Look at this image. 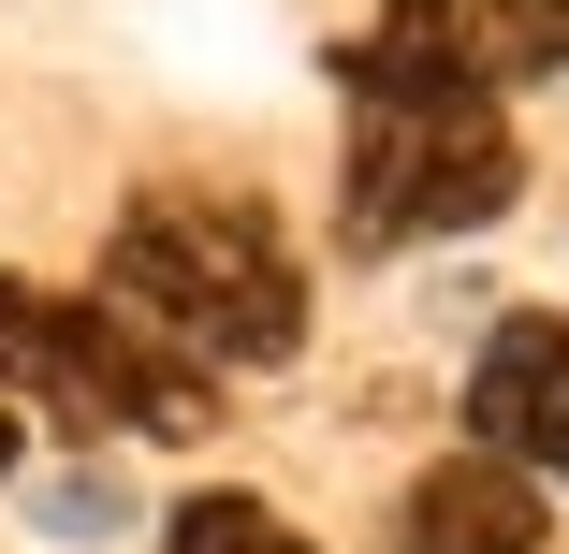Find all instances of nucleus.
Returning <instances> with one entry per match:
<instances>
[{"mask_svg":"<svg viewBox=\"0 0 569 554\" xmlns=\"http://www.w3.org/2000/svg\"><path fill=\"white\" fill-rule=\"evenodd\" d=\"M351 73V249H438V234H482V219L526 190L511 161V118L497 88L438 44L423 0H395V16L336 59Z\"/></svg>","mask_w":569,"mask_h":554,"instance_id":"nucleus-1","label":"nucleus"},{"mask_svg":"<svg viewBox=\"0 0 569 554\" xmlns=\"http://www.w3.org/2000/svg\"><path fill=\"white\" fill-rule=\"evenodd\" d=\"M102 306L147 321L176 365H292L307 351V278L278 219L234 190H147L102 249Z\"/></svg>","mask_w":569,"mask_h":554,"instance_id":"nucleus-2","label":"nucleus"},{"mask_svg":"<svg viewBox=\"0 0 569 554\" xmlns=\"http://www.w3.org/2000/svg\"><path fill=\"white\" fill-rule=\"evenodd\" d=\"M0 380L44 394L59 423H102V437H204V423H219L204 365H176L147 321L59 306V292H30V278H0Z\"/></svg>","mask_w":569,"mask_h":554,"instance_id":"nucleus-3","label":"nucleus"},{"mask_svg":"<svg viewBox=\"0 0 569 554\" xmlns=\"http://www.w3.org/2000/svg\"><path fill=\"white\" fill-rule=\"evenodd\" d=\"M468 423H482V453L526 467V482H569V321L511 306L482 365H468Z\"/></svg>","mask_w":569,"mask_h":554,"instance_id":"nucleus-4","label":"nucleus"},{"mask_svg":"<svg viewBox=\"0 0 569 554\" xmlns=\"http://www.w3.org/2000/svg\"><path fill=\"white\" fill-rule=\"evenodd\" d=\"M380 554H540V482L497 467V453H452V467L409 482V511H395Z\"/></svg>","mask_w":569,"mask_h":554,"instance_id":"nucleus-5","label":"nucleus"},{"mask_svg":"<svg viewBox=\"0 0 569 554\" xmlns=\"http://www.w3.org/2000/svg\"><path fill=\"white\" fill-rule=\"evenodd\" d=\"M161 554H307V540H292L263 496H190V511L161 525Z\"/></svg>","mask_w":569,"mask_h":554,"instance_id":"nucleus-6","label":"nucleus"},{"mask_svg":"<svg viewBox=\"0 0 569 554\" xmlns=\"http://www.w3.org/2000/svg\"><path fill=\"white\" fill-rule=\"evenodd\" d=\"M59 525H118V482H102V467H59V482H44V540H59Z\"/></svg>","mask_w":569,"mask_h":554,"instance_id":"nucleus-7","label":"nucleus"},{"mask_svg":"<svg viewBox=\"0 0 569 554\" xmlns=\"http://www.w3.org/2000/svg\"><path fill=\"white\" fill-rule=\"evenodd\" d=\"M0 467H16V423H0Z\"/></svg>","mask_w":569,"mask_h":554,"instance_id":"nucleus-8","label":"nucleus"}]
</instances>
